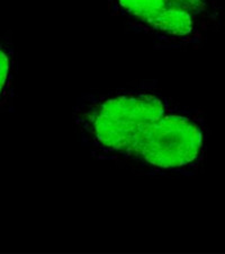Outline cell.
I'll list each match as a JSON object with an SVG mask.
<instances>
[{
    "label": "cell",
    "mask_w": 225,
    "mask_h": 254,
    "mask_svg": "<svg viewBox=\"0 0 225 254\" xmlns=\"http://www.w3.org/2000/svg\"><path fill=\"white\" fill-rule=\"evenodd\" d=\"M17 52L10 34H0V121L13 110L16 96Z\"/></svg>",
    "instance_id": "3"
},
{
    "label": "cell",
    "mask_w": 225,
    "mask_h": 254,
    "mask_svg": "<svg viewBox=\"0 0 225 254\" xmlns=\"http://www.w3.org/2000/svg\"><path fill=\"white\" fill-rule=\"evenodd\" d=\"M72 120L90 156L134 174L189 178L206 161L210 129L203 113L149 85L85 94Z\"/></svg>",
    "instance_id": "1"
},
{
    "label": "cell",
    "mask_w": 225,
    "mask_h": 254,
    "mask_svg": "<svg viewBox=\"0 0 225 254\" xmlns=\"http://www.w3.org/2000/svg\"><path fill=\"white\" fill-rule=\"evenodd\" d=\"M109 8L133 32L173 49L202 44L223 16L221 0H109Z\"/></svg>",
    "instance_id": "2"
}]
</instances>
